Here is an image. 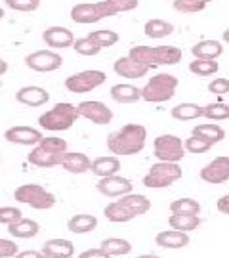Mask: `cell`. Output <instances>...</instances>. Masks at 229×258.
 Segmentation results:
<instances>
[{"label":"cell","instance_id":"cell-31","mask_svg":"<svg viewBox=\"0 0 229 258\" xmlns=\"http://www.w3.org/2000/svg\"><path fill=\"white\" fill-rule=\"evenodd\" d=\"M101 250H105L109 256H124L132 252V245L130 241L120 239V237H107V239L101 241Z\"/></svg>","mask_w":229,"mask_h":258},{"label":"cell","instance_id":"cell-18","mask_svg":"<svg viewBox=\"0 0 229 258\" xmlns=\"http://www.w3.org/2000/svg\"><path fill=\"white\" fill-rule=\"evenodd\" d=\"M115 73L124 79H141L149 73V67L137 63L128 55V57H120L115 61Z\"/></svg>","mask_w":229,"mask_h":258},{"label":"cell","instance_id":"cell-44","mask_svg":"<svg viewBox=\"0 0 229 258\" xmlns=\"http://www.w3.org/2000/svg\"><path fill=\"white\" fill-rule=\"evenodd\" d=\"M208 92L218 94V96H223V94H229V79H214L210 84H208Z\"/></svg>","mask_w":229,"mask_h":258},{"label":"cell","instance_id":"cell-40","mask_svg":"<svg viewBox=\"0 0 229 258\" xmlns=\"http://www.w3.org/2000/svg\"><path fill=\"white\" fill-rule=\"evenodd\" d=\"M183 148H185L187 153H197V155H199V153H206V151L212 148V144L193 134L191 138H187L183 142Z\"/></svg>","mask_w":229,"mask_h":258},{"label":"cell","instance_id":"cell-38","mask_svg":"<svg viewBox=\"0 0 229 258\" xmlns=\"http://www.w3.org/2000/svg\"><path fill=\"white\" fill-rule=\"evenodd\" d=\"M202 117H206L210 120L229 119V105L227 103H208V105H204Z\"/></svg>","mask_w":229,"mask_h":258},{"label":"cell","instance_id":"cell-46","mask_svg":"<svg viewBox=\"0 0 229 258\" xmlns=\"http://www.w3.org/2000/svg\"><path fill=\"white\" fill-rule=\"evenodd\" d=\"M109 2L113 4V8L117 10V14H120V12H132L139 4V0H109Z\"/></svg>","mask_w":229,"mask_h":258},{"label":"cell","instance_id":"cell-20","mask_svg":"<svg viewBox=\"0 0 229 258\" xmlns=\"http://www.w3.org/2000/svg\"><path fill=\"white\" fill-rule=\"evenodd\" d=\"M155 243L163 249H183L189 245V235L185 231L165 230L155 237Z\"/></svg>","mask_w":229,"mask_h":258},{"label":"cell","instance_id":"cell-29","mask_svg":"<svg viewBox=\"0 0 229 258\" xmlns=\"http://www.w3.org/2000/svg\"><path fill=\"white\" fill-rule=\"evenodd\" d=\"M193 134L202 140H206V142H210L212 146L225 138V130L221 128V126H218V124H210V122L197 124V126L193 128Z\"/></svg>","mask_w":229,"mask_h":258},{"label":"cell","instance_id":"cell-51","mask_svg":"<svg viewBox=\"0 0 229 258\" xmlns=\"http://www.w3.org/2000/svg\"><path fill=\"white\" fill-rule=\"evenodd\" d=\"M223 40H225V42H229V29H225V31H223Z\"/></svg>","mask_w":229,"mask_h":258},{"label":"cell","instance_id":"cell-52","mask_svg":"<svg viewBox=\"0 0 229 258\" xmlns=\"http://www.w3.org/2000/svg\"><path fill=\"white\" fill-rule=\"evenodd\" d=\"M137 258H161V256H157V254H141V256Z\"/></svg>","mask_w":229,"mask_h":258},{"label":"cell","instance_id":"cell-37","mask_svg":"<svg viewBox=\"0 0 229 258\" xmlns=\"http://www.w3.org/2000/svg\"><path fill=\"white\" fill-rule=\"evenodd\" d=\"M212 0H174V10L180 14H197L206 8Z\"/></svg>","mask_w":229,"mask_h":258},{"label":"cell","instance_id":"cell-25","mask_svg":"<svg viewBox=\"0 0 229 258\" xmlns=\"http://www.w3.org/2000/svg\"><path fill=\"white\" fill-rule=\"evenodd\" d=\"M98 228V218L94 214H74L71 220L67 222V230L73 233H90Z\"/></svg>","mask_w":229,"mask_h":258},{"label":"cell","instance_id":"cell-10","mask_svg":"<svg viewBox=\"0 0 229 258\" xmlns=\"http://www.w3.org/2000/svg\"><path fill=\"white\" fill-rule=\"evenodd\" d=\"M79 117L92 120L94 124H109L113 120V111L103 102H83L77 105Z\"/></svg>","mask_w":229,"mask_h":258},{"label":"cell","instance_id":"cell-21","mask_svg":"<svg viewBox=\"0 0 229 258\" xmlns=\"http://www.w3.org/2000/svg\"><path fill=\"white\" fill-rule=\"evenodd\" d=\"M92 174L100 176V178H105V176H113L120 170V159L117 155H109V157H98L94 159L90 165Z\"/></svg>","mask_w":229,"mask_h":258},{"label":"cell","instance_id":"cell-17","mask_svg":"<svg viewBox=\"0 0 229 258\" xmlns=\"http://www.w3.org/2000/svg\"><path fill=\"white\" fill-rule=\"evenodd\" d=\"M40 252L46 258H73L74 245L69 239H48Z\"/></svg>","mask_w":229,"mask_h":258},{"label":"cell","instance_id":"cell-13","mask_svg":"<svg viewBox=\"0 0 229 258\" xmlns=\"http://www.w3.org/2000/svg\"><path fill=\"white\" fill-rule=\"evenodd\" d=\"M4 138L10 144H18V146H37L44 136L40 130L31 126H12L4 132Z\"/></svg>","mask_w":229,"mask_h":258},{"label":"cell","instance_id":"cell-14","mask_svg":"<svg viewBox=\"0 0 229 258\" xmlns=\"http://www.w3.org/2000/svg\"><path fill=\"white\" fill-rule=\"evenodd\" d=\"M63 155H65V153H57V151H52V149L42 148V146H38V144H37V148L31 149L27 161L31 163V165L40 166V168H50V166L61 165V159H63Z\"/></svg>","mask_w":229,"mask_h":258},{"label":"cell","instance_id":"cell-1","mask_svg":"<svg viewBox=\"0 0 229 258\" xmlns=\"http://www.w3.org/2000/svg\"><path fill=\"white\" fill-rule=\"evenodd\" d=\"M145 126L130 122V124H124L120 130L107 136V148H109L111 153H115L117 157L137 155L139 151H143V148H145Z\"/></svg>","mask_w":229,"mask_h":258},{"label":"cell","instance_id":"cell-3","mask_svg":"<svg viewBox=\"0 0 229 258\" xmlns=\"http://www.w3.org/2000/svg\"><path fill=\"white\" fill-rule=\"evenodd\" d=\"M178 88V79L174 75L168 73H159L151 77L147 84L141 88V100L151 103H163L172 100Z\"/></svg>","mask_w":229,"mask_h":258},{"label":"cell","instance_id":"cell-42","mask_svg":"<svg viewBox=\"0 0 229 258\" xmlns=\"http://www.w3.org/2000/svg\"><path fill=\"white\" fill-rule=\"evenodd\" d=\"M6 6L18 12H35L40 6V0H6Z\"/></svg>","mask_w":229,"mask_h":258},{"label":"cell","instance_id":"cell-55","mask_svg":"<svg viewBox=\"0 0 229 258\" xmlns=\"http://www.w3.org/2000/svg\"><path fill=\"white\" fill-rule=\"evenodd\" d=\"M0 88H2V83H0Z\"/></svg>","mask_w":229,"mask_h":258},{"label":"cell","instance_id":"cell-19","mask_svg":"<svg viewBox=\"0 0 229 258\" xmlns=\"http://www.w3.org/2000/svg\"><path fill=\"white\" fill-rule=\"evenodd\" d=\"M90 165L92 161L88 159V155H84L81 151H67L61 159V166L71 174H84L90 170Z\"/></svg>","mask_w":229,"mask_h":258},{"label":"cell","instance_id":"cell-41","mask_svg":"<svg viewBox=\"0 0 229 258\" xmlns=\"http://www.w3.org/2000/svg\"><path fill=\"white\" fill-rule=\"evenodd\" d=\"M23 218V212L16 209V207H0V224H14Z\"/></svg>","mask_w":229,"mask_h":258},{"label":"cell","instance_id":"cell-33","mask_svg":"<svg viewBox=\"0 0 229 258\" xmlns=\"http://www.w3.org/2000/svg\"><path fill=\"white\" fill-rule=\"evenodd\" d=\"M202 111L204 107L197 105V103H180V105L172 107V117L176 120H193L202 117Z\"/></svg>","mask_w":229,"mask_h":258},{"label":"cell","instance_id":"cell-22","mask_svg":"<svg viewBox=\"0 0 229 258\" xmlns=\"http://www.w3.org/2000/svg\"><path fill=\"white\" fill-rule=\"evenodd\" d=\"M8 231L12 237H18V239H29V237H35L40 231L38 222L29 220V218H21V220L14 222L8 226Z\"/></svg>","mask_w":229,"mask_h":258},{"label":"cell","instance_id":"cell-48","mask_svg":"<svg viewBox=\"0 0 229 258\" xmlns=\"http://www.w3.org/2000/svg\"><path fill=\"white\" fill-rule=\"evenodd\" d=\"M218 211H220L221 214H229V194L218 199Z\"/></svg>","mask_w":229,"mask_h":258},{"label":"cell","instance_id":"cell-26","mask_svg":"<svg viewBox=\"0 0 229 258\" xmlns=\"http://www.w3.org/2000/svg\"><path fill=\"white\" fill-rule=\"evenodd\" d=\"M191 54L199 59H216L223 54V46L218 40H201L191 48Z\"/></svg>","mask_w":229,"mask_h":258},{"label":"cell","instance_id":"cell-15","mask_svg":"<svg viewBox=\"0 0 229 258\" xmlns=\"http://www.w3.org/2000/svg\"><path fill=\"white\" fill-rule=\"evenodd\" d=\"M42 40L46 42V46L59 50V48H69L73 46L74 37L69 29L65 27H48L42 33Z\"/></svg>","mask_w":229,"mask_h":258},{"label":"cell","instance_id":"cell-39","mask_svg":"<svg viewBox=\"0 0 229 258\" xmlns=\"http://www.w3.org/2000/svg\"><path fill=\"white\" fill-rule=\"evenodd\" d=\"M73 48H74V52L81 55H96V54H100V50H101V46H98V44L88 37L77 38L73 42Z\"/></svg>","mask_w":229,"mask_h":258},{"label":"cell","instance_id":"cell-30","mask_svg":"<svg viewBox=\"0 0 229 258\" xmlns=\"http://www.w3.org/2000/svg\"><path fill=\"white\" fill-rule=\"evenodd\" d=\"M103 214H105V218H107L109 222H113V224H124V222H130L136 218V216H134L124 205L120 203V201H115V203L107 205L105 211H103Z\"/></svg>","mask_w":229,"mask_h":258},{"label":"cell","instance_id":"cell-23","mask_svg":"<svg viewBox=\"0 0 229 258\" xmlns=\"http://www.w3.org/2000/svg\"><path fill=\"white\" fill-rule=\"evenodd\" d=\"M111 98L117 103H134L141 100V88L134 84H115L111 88Z\"/></svg>","mask_w":229,"mask_h":258},{"label":"cell","instance_id":"cell-8","mask_svg":"<svg viewBox=\"0 0 229 258\" xmlns=\"http://www.w3.org/2000/svg\"><path fill=\"white\" fill-rule=\"evenodd\" d=\"M107 81V75L103 71H98V69H90V71H83V73L71 75L67 81H65V86L67 90L73 94H86L96 90L98 86Z\"/></svg>","mask_w":229,"mask_h":258},{"label":"cell","instance_id":"cell-16","mask_svg":"<svg viewBox=\"0 0 229 258\" xmlns=\"http://www.w3.org/2000/svg\"><path fill=\"white\" fill-rule=\"evenodd\" d=\"M16 100L23 105H29V107H38L50 100V94L40 86H23L21 90L16 92Z\"/></svg>","mask_w":229,"mask_h":258},{"label":"cell","instance_id":"cell-7","mask_svg":"<svg viewBox=\"0 0 229 258\" xmlns=\"http://www.w3.org/2000/svg\"><path fill=\"white\" fill-rule=\"evenodd\" d=\"M153 151H155V157L159 161H166V163H178L185 155L182 138H178L174 134L159 136L153 144Z\"/></svg>","mask_w":229,"mask_h":258},{"label":"cell","instance_id":"cell-45","mask_svg":"<svg viewBox=\"0 0 229 258\" xmlns=\"http://www.w3.org/2000/svg\"><path fill=\"white\" fill-rule=\"evenodd\" d=\"M18 245L10 239H0V258H14L18 254Z\"/></svg>","mask_w":229,"mask_h":258},{"label":"cell","instance_id":"cell-9","mask_svg":"<svg viewBox=\"0 0 229 258\" xmlns=\"http://www.w3.org/2000/svg\"><path fill=\"white\" fill-rule=\"evenodd\" d=\"M25 65L33 71H38V73H50V71L59 69L63 65V59L57 52L38 50V52H33L25 57Z\"/></svg>","mask_w":229,"mask_h":258},{"label":"cell","instance_id":"cell-27","mask_svg":"<svg viewBox=\"0 0 229 258\" xmlns=\"http://www.w3.org/2000/svg\"><path fill=\"white\" fill-rule=\"evenodd\" d=\"M168 224H170L172 230L189 233V231L197 230L201 226V218H199V214H174L172 212L170 218H168Z\"/></svg>","mask_w":229,"mask_h":258},{"label":"cell","instance_id":"cell-49","mask_svg":"<svg viewBox=\"0 0 229 258\" xmlns=\"http://www.w3.org/2000/svg\"><path fill=\"white\" fill-rule=\"evenodd\" d=\"M14 258H46L42 252H38V250H23V252H18Z\"/></svg>","mask_w":229,"mask_h":258},{"label":"cell","instance_id":"cell-11","mask_svg":"<svg viewBox=\"0 0 229 258\" xmlns=\"http://www.w3.org/2000/svg\"><path fill=\"white\" fill-rule=\"evenodd\" d=\"M98 191L105 197H122L126 194H132V187L134 184L130 182L128 178H122V176H105L98 182Z\"/></svg>","mask_w":229,"mask_h":258},{"label":"cell","instance_id":"cell-5","mask_svg":"<svg viewBox=\"0 0 229 258\" xmlns=\"http://www.w3.org/2000/svg\"><path fill=\"white\" fill-rule=\"evenodd\" d=\"M14 199L23 205H29L37 211H48L55 205V195L50 194L38 184H23L14 191Z\"/></svg>","mask_w":229,"mask_h":258},{"label":"cell","instance_id":"cell-43","mask_svg":"<svg viewBox=\"0 0 229 258\" xmlns=\"http://www.w3.org/2000/svg\"><path fill=\"white\" fill-rule=\"evenodd\" d=\"M38 146L52 149V151H57V153H67V142H65L63 138H54V136L42 138L38 142Z\"/></svg>","mask_w":229,"mask_h":258},{"label":"cell","instance_id":"cell-50","mask_svg":"<svg viewBox=\"0 0 229 258\" xmlns=\"http://www.w3.org/2000/svg\"><path fill=\"white\" fill-rule=\"evenodd\" d=\"M6 71H8V63H6V61H4L2 57H0V77L6 73Z\"/></svg>","mask_w":229,"mask_h":258},{"label":"cell","instance_id":"cell-32","mask_svg":"<svg viewBox=\"0 0 229 258\" xmlns=\"http://www.w3.org/2000/svg\"><path fill=\"white\" fill-rule=\"evenodd\" d=\"M174 33V25L165 19H149L145 23V35L149 38H165Z\"/></svg>","mask_w":229,"mask_h":258},{"label":"cell","instance_id":"cell-4","mask_svg":"<svg viewBox=\"0 0 229 258\" xmlns=\"http://www.w3.org/2000/svg\"><path fill=\"white\" fill-rule=\"evenodd\" d=\"M182 166L178 163H155L149 168V172L143 176V185L151 187V189H161V187H168L174 182H178L182 178Z\"/></svg>","mask_w":229,"mask_h":258},{"label":"cell","instance_id":"cell-35","mask_svg":"<svg viewBox=\"0 0 229 258\" xmlns=\"http://www.w3.org/2000/svg\"><path fill=\"white\" fill-rule=\"evenodd\" d=\"M170 211L174 214H199L201 205H199V201L191 199V197H182V199H176V201L170 203Z\"/></svg>","mask_w":229,"mask_h":258},{"label":"cell","instance_id":"cell-34","mask_svg":"<svg viewBox=\"0 0 229 258\" xmlns=\"http://www.w3.org/2000/svg\"><path fill=\"white\" fill-rule=\"evenodd\" d=\"M218 61L216 59H199L195 57V61L189 63V71L197 77H210V75L218 73Z\"/></svg>","mask_w":229,"mask_h":258},{"label":"cell","instance_id":"cell-24","mask_svg":"<svg viewBox=\"0 0 229 258\" xmlns=\"http://www.w3.org/2000/svg\"><path fill=\"white\" fill-rule=\"evenodd\" d=\"M180 61H182V50L178 46L153 48V63L155 65H176Z\"/></svg>","mask_w":229,"mask_h":258},{"label":"cell","instance_id":"cell-12","mask_svg":"<svg viewBox=\"0 0 229 258\" xmlns=\"http://www.w3.org/2000/svg\"><path fill=\"white\" fill-rule=\"evenodd\" d=\"M201 178L208 184H223L229 180V157H216L201 168Z\"/></svg>","mask_w":229,"mask_h":258},{"label":"cell","instance_id":"cell-6","mask_svg":"<svg viewBox=\"0 0 229 258\" xmlns=\"http://www.w3.org/2000/svg\"><path fill=\"white\" fill-rule=\"evenodd\" d=\"M111 16H117V10L113 8L109 0H100V2H94V4H77L71 10V19L74 23H96L103 18H111Z\"/></svg>","mask_w":229,"mask_h":258},{"label":"cell","instance_id":"cell-28","mask_svg":"<svg viewBox=\"0 0 229 258\" xmlns=\"http://www.w3.org/2000/svg\"><path fill=\"white\" fill-rule=\"evenodd\" d=\"M119 201L124 205L134 216H141V214H145V212L151 209V201L147 199L145 195H139V194H126V195H122V199H119Z\"/></svg>","mask_w":229,"mask_h":258},{"label":"cell","instance_id":"cell-47","mask_svg":"<svg viewBox=\"0 0 229 258\" xmlns=\"http://www.w3.org/2000/svg\"><path fill=\"white\" fill-rule=\"evenodd\" d=\"M79 258H111V256L101 249H88V250H83L79 254Z\"/></svg>","mask_w":229,"mask_h":258},{"label":"cell","instance_id":"cell-36","mask_svg":"<svg viewBox=\"0 0 229 258\" xmlns=\"http://www.w3.org/2000/svg\"><path fill=\"white\" fill-rule=\"evenodd\" d=\"M88 38H92L98 46L101 48H109L113 44H117L119 42V35L115 33V31H109V29H100V31H92Z\"/></svg>","mask_w":229,"mask_h":258},{"label":"cell","instance_id":"cell-2","mask_svg":"<svg viewBox=\"0 0 229 258\" xmlns=\"http://www.w3.org/2000/svg\"><path fill=\"white\" fill-rule=\"evenodd\" d=\"M77 119H79L77 105L69 102H61L55 103L50 111L42 113L38 117V124H40V128L50 130V132H61V130L71 128Z\"/></svg>","mask_w":229,"mask_h":258},{"label":"cell","instance_id":"cell-54","mask_svg":"<svg viewBox=\"0 0 229 258\" xmlns=\"http://www.w3.org/2000/svg\"><path fill=\"white\" fill-rule=\"evenodd\" d=\"M0 165H2V159H0Z\"/></svg>","mask_w":229,"mask_h":258},{"label":"cell","instance_id":"cell-53","mask_svg":"<svg viewBox=\"0 0 229 258\" xmlns=\"http://www.w3.org/2000/svg\"><path fill=\"white\" fill-rule=\"evenodd\" d=\"M2 18H4V10L0 8V19H2Z\"/></svg>","mask_w":229,"mask_h":258}]
</instances>
